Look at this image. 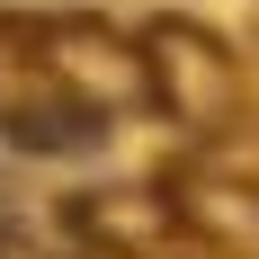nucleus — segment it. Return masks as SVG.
<instances>
[{
  "label": "nucleus",
  "instance_id": "nucleus-1",
  "mask_svg": "<svg viewBox=\"0 0 259 259\" xmlns=\"http://www.w3.org/2000/svg\"><path fill=\"white\" fill-rule=\"evenodd\" d=\"M152 107L143 36L99 9H0V143L90 152Z\"/></svg>",
  "mask_w": 259,
  "mask_h": 259
},
{
  "label": "nucleus",
  "instance_id": "nucleus-2",
  "mask_svg": "<svg viewBox=\"0 0 259 259\" xmlns=\"http://www.w3.org/2000/svg\"><path fill=\"white\" fill-rule=\"evenodd\" d=\"M143 72H152V107L179 134H197V152L241 143L259 116V63L224 45L206 18H143Z\"/></svg>",
  "mask_w": 259,
  "mask_h": 259
}]
</instances>
